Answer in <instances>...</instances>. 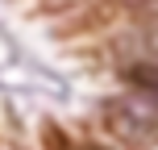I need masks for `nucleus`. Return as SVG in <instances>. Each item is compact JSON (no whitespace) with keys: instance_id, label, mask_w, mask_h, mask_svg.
Returning <instances> with one entry per match:
<instances>
[{"instance_id":"obj_4","label":"nucleus","mask_w":158,"mask_h":150,"mask_svg":"<svg viewBox=\"0 0 158 150\" xmlns=\"http://www.w3.org/2000/svg\"><path fill=\"white\" fill-rule=\"evenodd\" d=\"M125 4H150V0H125Z\"/></svg>"},{"instance_id":"obj_2","label":"nucleus","mask_w":158,"mask_h":150,"mask_svg":"<svg viewBox=\"0 0 158 150\" xmlns=\"http://www.w3.org/2000/svg\"><path fill=\"white\" fill-rule=\"evenodd\" d=\"M125 75H129V84L142 92V100L158 109V67L154 63H137V67H129Z\"/></svg>"},{"instance_id":"obj_1","label":"nucleus","mask_w":158,"mask_h":150,"mask_svg":"<svg viewBox=\"0 0 158 150\" xmlns=\"http://www.w3.org/2000/svg\"><path fill=\"white\" fill-rule=\"evenodd\" d=\"M104 117H108V125L117 129L121 138H129V142H150L158 134V109L146 104V100H108Z\"/></svg>"},{"instance_id":"obj_3","label":"nucleus","mask_w":158,"mask_h":150,"mask_svg":"<svg viewBox=\"0 0 158 150\" xmlns=\"http://www.w3.org/2000/svg\"><path fill=\"white\" fill-rule=\"evenodd\" d=\"M146 8H150V13H154V17H158V0H150V4H146Z\"/></svg>"}]
</instances>
